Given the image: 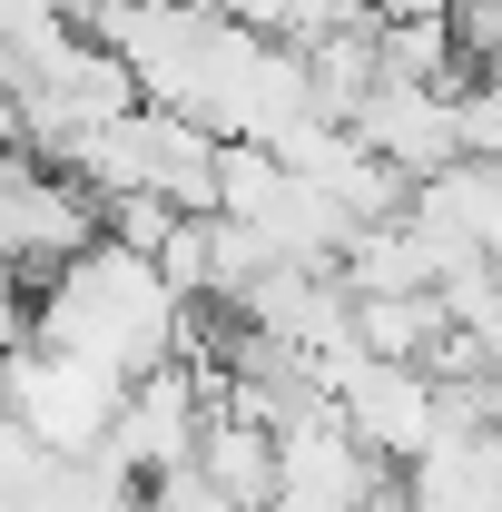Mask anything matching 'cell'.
<instances>
[{
    "label": "cell",
    "mask_w": 502,
    "mask_h": 512,
    "mask_svg": "<svg viewBox=\"0 0 502 512\" xmlns=\"http://www.w3.org/2000/svg\"><path fill=\"white\" fill-rule=\"evenodd\" d=\"M188 296L158 276V256L138 247H79L40 286V306H30V345H50V355H79V365H99V375H158V365H178V335H188Z\"/></svg>",
    "instance_id": "1"
},
{
    "label": "cell",
    "mask_w": 502,
    "mask_h": 512,
    "mask_svg": "<svg viewBox=\"0 0 502 512\" xmlns=\"http://www.w3.org/2000/svg\"><path fill=\"white\" fill-rule=\"evenodd\" d=\"M463 158L502 178V69L493 79H463Z\"/></svg>",
    "instance_id": "3"
},
{
    "label": "cell",
    "mask_w": 502,
    "mask_h": 512,
    "mask_svg": "<svg viewBox=\"0 0 502 512\" xmlns=\"http://www.w3.org/2000/svg\"><path fill=\"white\" fill-rule=\"evenodd\" d=\"M404 512H502V424H453L434 453L404 463Z\"/></svg>",
    "instance_id": "2"
},
{
    "label": "cell",
    "mask_w": 502,
    "mask_h": 512,
    "mask_svg": "<svg viewBox=\"0 0 502 512\" xmlns=\"http://www.w3.org/2000/svg\"><path fill=\"white\" fill-rule=\"evenodd\" d=\"M335 30H404V20H443V0H325Z\"/></svg>",
    "instance_id": "4"
}]
</instances>
